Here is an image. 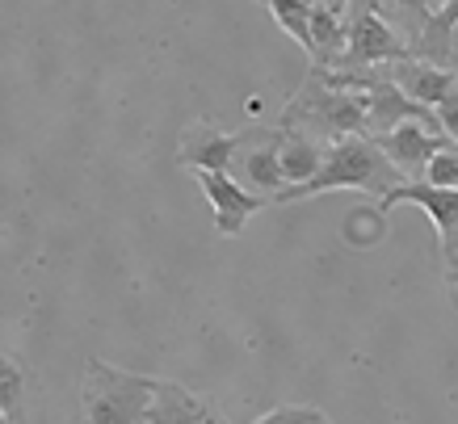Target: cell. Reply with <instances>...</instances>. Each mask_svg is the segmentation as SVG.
Listing matches in <instances>:
<instances>
[{
	"label": "cell",
	"instance_id": "obj_7",
	"mask_svg": "<svg viewBox=\"0 0 458 424\" xmlns=\"http://www.w3.org/2000/svg\"><path fill=\"white\" fill-rule=\"evenodd\" d=\"M370 139L387 151V160L400 168L408 181L425 177V168H429L433 156L454 143L437 123H420V118H408V123H400L395 131H387V135H370Z\"/></svg>",
	"mask_w": 458,
	"mask_h": 424
},
{
	"label": "cell",
	"instance_id": "obj_24",
	"mask_svg": "<svg viewBox=\"0 0 458 424\" xmlns=\"http://www.w3.org/2000/svg\"><path fill=\"white\" fill-rule=\"evenodd\" d=\"M445 4H450V0H433V9H437V13H442V9H445Z\"/></svg>",
	"mask_w": 458,
	"mask_h": 424
},
{
	"label": "cell",
	"instance_id": "obj_1",
	"mask_svg": "<svg viewBox=\"0 0 458 424\" xmlns=\"http://www.w3.org/2000/svg\"><path fill=\"white\" fill-rule=\"evenodd\" d=\"M403 173L387 160V151L378 148L370 135H349L328 143V156H324V168H319L311 181L303 185H286L282 193H274L269 202L274 206H291L303 202V198H319V193H333V190H361V193H375L378 202L387 198L391 190L403 185Z\"/></svg>",
	"mask_w": 458,
	"mask_h": 424
},
{
	"label": "cell",
	"instance_id": "obj_14",
	"mask_svg": "<svg viewBox=\"0 0 458 424\" xmlns=\"http://www.w3.org/2000/svg\"><path fill=\"white\" fill-rule=\"evenodd\" d=\"M0 424H26V366L13 353L0 357Z\"/></svg>",
	"mask_w": 458,
	"mask_h": 424
},
{
	"label": "cell",
	"instance_id": "obj_19",
	"mask_svg": "<svg viewBox=\"0 0 458 424\" xmlns=\"http://www.w3.org/2000/svg\"><path fill=\"white\" fill-rule=\"evenodd\" d=\"M328 416L319 408H307V403H274V408L257 416L252 424H324Z\"/></svg>",
	"mask_w": 458,
	"mask_h": 424
},
{
	"label": "cell",
	"instance_id": "obj_5",
	"mask_svg": "<svg viewBox=\"0 0 458 424\" xmlns=\"http://www.w3.org/2000/svg\"><path fill=\"white\" fill-rule=\"evenodd\" d=\"M420 206L437 227V248H442V269H458V190H437L429 181H403L400 190H391L383 198V210L391 215V206Z\"/></svg>",
	"mask_w": 458,
	"mask_h": 424
},
{
	"label": "cell",
	"instance_id": "obj_8",
	"mask_svg": "<svg viewBox=\"0 0 458 424\" xmlns=\"http://www.w3.org/2000/svg\"><path fill=\"white\" fill-rule=\"evenodd\" d=\"M240 148H244V135H227L210 123H194L181 131L177 165L190 168V173H227Z\"/></svg>",
	"mask_w": 458,
	"mask_h": 424
},
{
	"label": "cell",
	"instance_id": "obj_4",
	"mask_svg": "<svg viewBox=\"0 0 458 424\" xmlns=\"http://www.w3.org/2000/svg\"><path fill=\"white\" fill-rule=\"evenodd\" d=\"M412 55V47L400 38V30L391 26L375 0H353L349 4V47L345 59L333 72H366L383 64H400Z\"/></svg>",
	"mask_w": 458,
	"mask_h": 424
},
{
	"label": "cell",
	"instance_id": "obj_12",
	"mask_svg": "<svg viewBox=\"0 0 458 424\" xmlns=\"http://www.w3.org/2000/svg\"><path fill=\"white\" fill-rule=\"evenodd\" d=\"M345 47H349V21L341 13H333L328 4L311 0V64L333 72L345 59Z\"/></svg>",
	"mask_w": 458,
	"mask_h": 424
},
{
	"label": "cell",
	"instance_id": "obj_21",
	"mask_svg": "<svg viewBox=\"0 0 458 424\" xmlns=\"http://www.w3.org/2000/svg\"><path fill=\"white\" fill-rule=\"evenodd\" d=\"M445 299H450V307L458 311V269H450V274H445Z\"/></svg>",
	"mask_w": 458,
	"mask_h": 424
},
{
	"label": "cell",
	"instance_id": "obj_20",
	"mask_svg": "<svg viewBox=\"0 0 458 424\" xmlns=\"http://www.w3.org/2000/svg\"><path fill=\"white\" fill-rule=\"evenodd\" d=\"M433 114H437V126H442L445 135L458 143V89H454V93H445L442 101H437V110H433Z\"/></svg>",
	"mask_w": 458,
	"mask_h": 424
},
{
	"label": "cell",
	"instance_id": "obj_26",
	"mask_svg": "<svg viewBox=\"0 0 458 424\" xmlns=\"http://www.w3.org/2000/svg\"><path fill=\"white\" fill-rule=\"evenodd\" d=\"M324 424H333V420H324Z\"/></svg>",
	"mask_w": 458,
	"mask_h": 424
},
{
	"label": "cell",
	"instance_id": "obj_22",
	"mask_svg": "<svg viewBox=\"0 0 458 424\" xmlns=\"http://www.w3.org/2000/svg\"><path fill=\"white\" fill-rule=\"evenodd\" d=\"M445 68L458 76V30H454V38H450V64H445Z\"/></svg>",
	"mask_w": 458,
	"mask_h": 424
},
{
	"label": "cell",
	"instance_id": "obj_13",
	"mask_svg": "<svg viewBox=\"0 0 458 424\" xmlns=\"http://www.w3.org/2000/svg\"><path fill=\"white\" fill-rule=\"evenodd\" d=\"M240 177H244V185H249L252 193H265V198H274V193L286 190L282 160H278V131H274V139H265L257 148H244V156H240Z\"/></svg>",
	"mask_w": 458,
	"mask_h": 424
},
{
	"label": "cell",
	"instance_id": "obj_17",
	"mask_svg": "<svg viewBox=\"0 0 458 424\" xmlns=\"http://www.w3.org/2000/svg\"><path fill=\"white\" fill-rule=\"evenodd\" d=\"M391 13L400 17V26L408 30V47L429 30V21L437 17V9H433V0H387Z\"/></svg>",
	"mask_w": 458,
	"mask_h": 424
},
{
	"label": "cell",
	"instance_id": "obj_18",
	"mask_svg": "<svg viewBox=\"0 0 458 424\" xmlns=\"http://www.w3.org/2000/svg\"><path fill=\"white\" fill-rule=\"evenodd\" d=\"M420 181H429V185H437V190H458V143H450V148L437 151Z\"/></svg>",
	"mask_w": 458,
	"mask_h": 424
},
{
	"label": "cell",
	"instance_id": "obj_11",
	"mask_svg": "<svg viewBox=\"0 0 458 424\" xmlns=\"http://www.w3.org/2000/svg\"><path fill=\"white\" fill-rule=\"evenodd\" d=\"M328 143L316 135H307L299 126H278V160H282V177L286 185H303L324 168Z\"/></svg>",
	"mask_w": 458,
	"mask_h": 424
},
{
	"label": "cell",
	"instance_id": "obj_23",
	"mask_svg": "<svg viewBox=\"0 0 458 424\" xmlns=\"http://www.w3.org/2000/svg\"><path fill=\"white\" fill-rule=\"evenodd\" d=\"M319 4H328L333 13H341V17H345V13H349V4H353V0H319Z\"/></svg>",
	"mask_w": 458,
	"mask_h": 424
},
{
	"label": "cell",
	"instance_id": "obj_16",
	"mask_svg": "<svg viewBox=\"0 0 458 424\" xmlns=\"http://www.w3.org/2000/svg\"><path fill=\"white\" fill-rule=\"evenodd\" d=\"M265 9L311 55V0H265Z\"/></svg>",
	"mask_w": 458,
	"mask_h": 424
},
{
	"label": "cell",
	"instance_id": "obj_25",
	"mask_svg": "<svg viewBox=\"0 0 458 424\" xmlns=\"http://www.w3.org/2000/svg\"><path fill=\"white\" fill-rule=\"evenodd\" d=\"M257 4H265V0H257Z\"/></svg>",
	"mask_w": 458,
	"mask_h": 424
},
{
	"label": "cell",
	"instance_id": "obj_10",
	"mask_svg": "<svg viewBox=\"0 0 458 424\" xmlns=\"http://www.w3.org/2000/svg\"><path fill=\"white\" fill-rule=\"evenodd\" d=\"M152 424H227L223 411L215 408V399H202L194 391H185L173 378H160L152 403Z\"/></svg>",
	"mask_w": 458,
	"mask_h": 424
},
{
	"label": "cell",
	"instance_id": "obj_9",
	"mask_svg": "<svg viewBox=\"0 0 458 424\" xmlns=\"http://www.w3.org/2000/svg\"><path fill=\"white\" fill-rule=\"evenodd\" d=\"M387 76L400 84L412 101L429 106V110H437V101L458 89L454 72L442 68V64H429V59H420V55H408V59H400V64H387Z\"/></svg>",
	"mask_w": 458,
	"mask_h": 424
},
{
	"label": "cell",
	"instance_id": "obj_2",
	"mask_svg": "<svg viewBox=\"0 0 458 424\" xmlns=\"http://www.w3.org/2000/svg\"><path fill=\"white\" fill-rule=\"evenodd\" d=\"M156 374L118 369L101 357H89L81 383V424H152Z\"/></svg>",
	"mask_w": 458,
	"mask_h": 424
},
{
	"label": "cell",
	"instance_id": "obj_15",
	"mask_svg": "<svg viewBox=\"0 0 458 424\" xmlns=\"http://www.w3.org/2000/svg\"><path fill=\"white\" fill-rule=\"evenodd\" d=\"M383 235H387V210L383 206H358V210H349L345 227H341V240L349 248H375V244H383Z\"/></svg>",
	"mask_w": 458,
	"mask_h": 424
},
{
	"label": "cell",
	"instance_id": "obj_3",
	"mask_svg": "<svg viewBox=\"0 0 458 424\" xmlns=\"http://www.w3.org/2000/svg\"><path fill=\"white\" fill-rule=\"evenodd\" d=\"M282 126H299V131L324 139V143L366 135V93L361 89H341L319 68H311L303 89L291 97V106L282 114Z\"/></svg>",
	"mask_w": 458,
	"mask_h": 424
},
{
	"label": "cell",
	"instance_id": "obj_6",
	"mask_svg": "<svg viewBox=\"0 0 458 424\" xmlns=\"http://www.w3.org/2000/svg\"><path fill=\"white\" fill-rule=\"evenodd\" d=\"M198 190L210 202V215H215V235L232 240L249 227L252 215H261L265 206H274L265 193H252L244 181L227 177V173H194Z\"/></svg>",
	"mask_w": 458,
	"mask_h": 424
}]
</instances>
